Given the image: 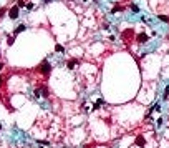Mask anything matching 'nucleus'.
Returning a JSON list of instances; mask_svg holds the SVG:
<instances>
[{
	"label": "nucleus",
	"instance_id": "nucleus-8",
	"mask_svg": "<svg viewBox=\"0 0 169 148\" xmlns=\"http://www.w3.org/2000/svg\"><path fill=\"white\" fill-rule=\"evenodd\" d=\"M103 103H104V100H98V102L93 105V110H100V107H101Z\"/></svg>",
	"mask_w": 169,
	"mask_h": 148
},
{
	"label": "nucleus",
	"instance_id": "nucleus-18",
	"mask_svg": "<svg viewBox=\"0 0 169 148\" xmlns=\"http://www.w3.org/2000/svg\"><path fill=\"white\" fill-rule=\"evenodd\" d=\"M2 83H3V78H0V85H2Z\"/></svg>",
	"mask_w": 169,
	"mask_h": 148
},
{
	"label": "nucleus",
	"instance_id": "nucleus-12",
	"mask_svg": "<svg viewBox=\"0 0 169 148\" xmlns=\"http://www.w3.org/2000/svg\"><path fill=\"white\" fill-rule=\"evenodd\" d=\"M17 7H25V2H23V0H18V2H17Z\"/></svg>",
	"mask_w": 169,
	"mask_h": 148
},
{
	"label": "nucleus",
	"instance_id": "nucleus-3",
	"mask_svg": "<svg viewBox=\"0 0 169 148\" xmlns=\"http://www.w3.org/2000/svg\"><path fill=\"white\" fill-rule=\"evenodd\" d=\"M136 145H138V147H144V145H146V140H144V137H143V135H139V137H138V138H136V142H134Z\"/></svg>",
	"mask_w": 169,
	"mask_h": 148
},
{
	"label": "nucleus",
	"instance_id": "nucleus-14",
	"mask_svg": "<svg viewBox=\"0 0 169 148\" xmlns=\"http://www.w3.org/2000/svg\"><path fill=\"white\" fill-rule=\"evenodd\" d=\"M55 50H56V52H65V50H63V47H61V45H56V47H55Z\"/></svg>",
	"mask_w": 169,
	"mask_h": 148
},
{
	"label": "nucleus",
	"instance_id": "nucleus-9",
	"mask_svg": "<svg viewBox=\"0 0 169 148\" xmlns=\"http://www.w3.org/2000/svg\"><path fill=\"white\" fill-rule=\"evenodd\" d=\"M158 18H159V20H163V22H166V23H169V18L166 17V15H158Z\"/></svg>",
	"mask_w": 169,
	"mask_h": 148
},
{
	"label": "nucleus",
	"instance_id": "nucleus-16",
	"mask_svg": "<svg viewBox=\"0 0 169 148\" xmlns=\"http://www.w3.org/2000/svg\"><path fill=\"white\" fill-rule=\"evenodd\" d=\"M5 12H7V10H5V8H2V10H0V17H3V15H5Z\"/></svg>",
	"mask_w": 169,
	"mask_h": 148
},
{
	"label": "nucleus",
	"instance_id": "nucleus-4",
	"mask_svg": "<svg viewBox=\"0 0 169 148\" xmlns=\"http://www.w3.org/2000/svg\"><path fill=\"white\" fill-rule=\"evenodd\" d=\"M76 60H68L67 62V67H68V70H75V67H76Z\"/></svg>",
	"mask_w": 169,
	"mask_h": 148
},
{
	"label": "nucleus",
	"instance_id": "nucleus-2",
	"mask_svg": "<svg viewBox=\"0 0 169 148\" xmlns=\"http://www.w3.org/2000/svg\"><path fill=\"white\" fill-rule=\"evenodd\" d=\"M8 17L10 18H17L18 17V7H12L10 12H8Z\"/></svg>",
	"mask_w": 169,
	"mask_h": 148
},
{
	"label": "nucleus",
	"instance_id": "nucleus-13",
	"mask_svg": "<svg viewBox=\"0 0 169 148\" xmlns=\"http://www.w3.org/2000/svg\"><path fill=\"white\" fill-rule=\"evenodd\" d=\"M119 10H121V7H119V5H116V7H114L111 12H113V13H116V12H119Z\"/></svg>",
	"mask_w": 169,
	"mask_h": 148
},
{
	"label": "nucleus",
	"instance_id": "nucleus-20",
	"mask_svg": "<svg viewBox=\"0 0 169 148\" xmlns=\"http://www.w3.org/2000/svg\"><path fill=\"white\" fill-rule=\"evenodd\" d=\"M83 2H86V0H83Z\"/></svg>",
	"mask_w": 169,
	"mask_h": 148
},
{
	"label": "nucleus",
	"instance_id": "nucleus-7",
	"mask_svg": "<svg viewBox=\"0 0 169 148\" xmlns=\"http://www.w3.org/2000/svg\"><path fill=\"white\" fill-rule=\"evenodd\" d=\"M163 100L166 102V100H169V87H166L164 88V93H163Z\"/></svg>",
	"mask_w": 169,
	"mask_h": 148
},
{
	"label": "nucleus",
	"instance_id": "nucleus-19",
	"mask_svg": "<svg viewBox=\"0 0 169 148\" xmlns=\"http://www.w3.org/2000/svg\"><path fill=\"white\" fill-rule=\"evenodd\" d=\"M0 130H2V123H0Z\"/></svg>",
	"mask_w": 169,
	"mask_h": 148
},
{
	"label": "nucleus",
	"instance_id": "nucleus-5",
	"mask_svg": "<svg viewBox=\"0 0 169 148\" xmlns=\"http://www.w3.org/2000/svg\"><path fill=\"white\" fill-rule=\"evenodd\" d=\"M138 42H139V43H146V42H148V35H146V33H139V35H138Z\"/></svg>",
	"mask_w": 169,
	"mask_h": 148
},
{
	"label": "nucleus",
	"instance_id": "nucleus-17",
	"mask_svg": "<svg viewBox=\"0 0 169 148\" xmlns=\"http://www.w3.org/2000/svg\"><path fill=\"white\" fill-rule=\"evenodd\" d=\"M2 70H3V63L0 62V72H2Z\"/></svg>",
	"mask_w": 169,
	"mask_h": 148
},
{
	"label": "nucleus",
	"instance_id": "nucleus-11",
	"mask_svg": "<svg viewBox=\"0 0 169 148\" xmlns=\"http://www.w3.org/2000/svg\"><path fill=\"white\" fill-rule=\"evenodd\" d=\"M13 42H15V35H13V37H8V40H7L8 45H13Z\"/></svg>",
	"mask_w": 169,
	"mask_h": 148
},
{
	"label": "nucleus",
	"instance_id": "nucleus-1",
	"mask_svg": "<svg viewBox=\"0 0 169 148\" xmlns=\"http://www.w3.org/2000/svg\"><path fill=\"white\" fill-rule=\"evenodd\" d=\"M38 70L41 72V73H45V75H48L50 72H51V65L48 63V60H43L40 65H38Z\"/></svg>",
	"mask_w": 169,
	"mask_h": 148
},
{
	"label": "nucleus",
	"instance_id": "nucleus-10",
	"mask_svg": "<svg viewBox=\"0 0 169 148\" xmlns=\"http://www.w3.org/2000/svg\"><path fill=\"white\" fill-rule=\"evenodd\" d=\"M156 121H158V123H156L158 126H163V125H164V120H163V116H159V118H158Z\"/></svg>",
	"mask_w": 169,
	"mask_h": 148
},
{
	"label": "nucleus",
	"instance_id": "nucleus-6",
	"mask_svg": "<svg viewBox=\"0 0 169 148\" xmlns=\"http://www.w3.org/2000/svg\"><path fill=\"white\" fill-rule=\"evenodd\" d=\"M25 28H27V27H25V25H18V27H17V28H15V30H13V35H15V37H17V35H18V33H22V32H23V30H25Z\"/></svg>",
	"mask_w": 169,
	"mask_h": 148
},
{
	"label": "nucleus",
	"instance_id": "nucleus-15",
	"mask_svg": "<svg viewBox=\"0 0 169 148\" xmlns=\"http://www.w3.org/2000/svg\"><path fill=\"white\" fill-rule=\"evenodd\" d=\"M131 10H133V12H139V8H138V5H131Z\"/></svg>",
	"mask_w": 169,
	"mask_h": 148
}]
</instances>
